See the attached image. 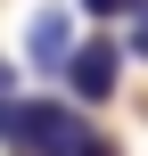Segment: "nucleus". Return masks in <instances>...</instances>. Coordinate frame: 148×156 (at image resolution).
Returning a JSON list of instances; mask_svg holds the SVG:
<instances>
[{
    "label": "nucleus",
    "mask_w": 148,
    "mask_h": 156,
    "mask_svg": "<svg viewBox=\"0 0 148 156\" xmlns=\"http://www.w3.org/2000/svg\"><path fill=\"white\" fill-rule=\"evenodd\" d=\"M0 140L16 156H124L107 132L82 123L74 99H0Z\"/></svg>",
    "instance_id": "obj_1"
},
{
    "label": "nucleus",
    "mask_w": 148,
    "mask_h": 156,
    "mask_svg": "<svg viewBox=\"0 0 148 156\" xmlns=\"http://www.w3.org/2000/svg\"><path fill=\"white\" fill-rule=\"evenodd\" d=\"M115 82H124V41L91 33V41L74 49V66H66V90H74V107H107V99H115Z\"/></svg>",
    "instance_id": "obj_2"
},
{
    "label": "nucleus",
    "mask_w": 148,
    "mask_h": 156,
    "mask_svg": "<svg viewBox=\"0 0 148 156\" xmlns=\"http://www.w3.org/2000/svg\"><path fill=\"white\" fill-rule=\"evenodd\" d=\"M74 49H82V41H74L66 8H41V16L25 25V58H33L41 74H66V66H74Z\"/></svg>",
    "instance_id": "obj_3"
},
{
    "label": "nucleus",
    "mask_w": 148,
    "mask_h": 156,
    "mask_svg": "<svg viewBox=\"0 0 148 156\" xmlns=\"http://www.w3.org/2000/svg\"><path fill=\"white\" fill-rule=\"evenodd\" d=\"M148 0H82V16H99V25H115V16H140Z\"/></svg>",
    "instance_id": "obj_4"
},
{
    "label": "nucleus",
    "mask_w": 148,
    "mask_h": 156,
    "mask_svg": "<svg viewBox=\"0 0 148 156\" xmlns=\"http://www.w3.org/2000/svg\"><path fill=\"white\" fill-rule=\"evenodd\" d=\"M132 58H148V8L132 16Z\"/></svg>",
    "instance_id": "obj_5"
},
{
    "label": "nucleus",
    "mask_w": 148,
    "mask_h": 156,
    "mask_svg": "<svg viewBox=\"0 0 148 156\" xmlns=\"http://www.w3.org/2000/svg\"><path fill=\"white\" fill-rule=\"evenodd\" d=\"M0 99H16V82H8V58H0Z\"/></svg>",
    "instance_id": "obj_6"
}]
</instances>
